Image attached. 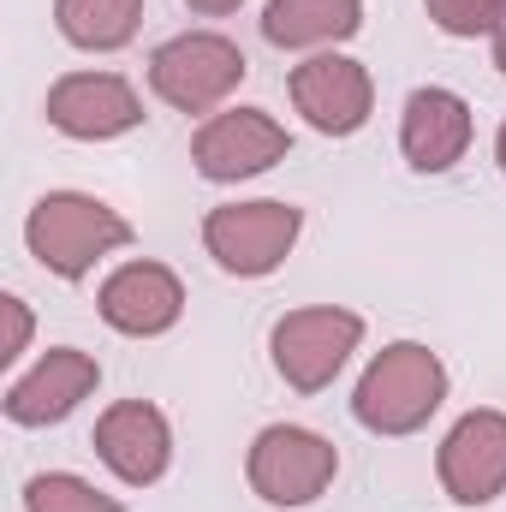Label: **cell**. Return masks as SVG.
<instances>
[{
	"label": "cell",
	"mask_w": 506,
	"mask_h": 512,
	"mask_svg": "<svg viewBox=\"0 0 506 512\" xmlns=\"http://www.w3.org/2000/svg\"><path fill=\"white\" fill-rule=\"evenodd\" d=\"M441 399H447L441 358L429 346H417V340H399V346H387L376 364L364 370L352 411L376 435H411V429H423L441 411Z\"/></svg>",
	"instance_id": "1"
},
{
	"label": "cell",
	"mask_w": 506,
	"mask_h": 512,
	"mask_svg": "<svg viewBox=\"0 0 506 512\" xmlns=\"http://www.w3.org/2000/svg\"><path fill=\"white\" fill-rule=\"evenodd\" d=\"M24 239H30V256L60 274V280H78L90 274V262L108 251L131 245V227L96 197H78V191H54L30 209L24 221Z\"/></svg>",
	"instance_id": "2"
},
{
	"label": "cell",
	"mask_w": 506,
	"mask_h": 512,
	"mask_svg": "<svg viewBox=\"0 0 506 512\" xmlns=\"http://www.w3.org/2000/svg\"><path fill=\"white\" fill-rule=\"evenodd\" d=\"M245 78V54L227 36H173L149 60V84L167 108L179 114H209L221 108Z\"/></svg>",
	"instance_id": "3"
},
{
	"label": "cell",
	"mask_w": 506,
	"mask_h": 512,
	"mask_svg": "<svg viewBox=\"0 0 506 512\" xmlns=\"http://www.w3.org/2000/svg\"><path fill=\"white\" fill-rule=\"evenodd\" d=\"M364 340V316L340 310V304H316V310H292L274 328V370L298 393H316L340 376V364L358 352Z\"/></svg>",
	"instance_id": "4"
},
{
	"label": "cell",
	"mask_w": 506,
	"mask_h": 512,
	"mask_svg": "<svg viewBox=\"0 0 506 512\" xmlns=\"http://www.w3.org/2000/svg\"><path fill=\"white\" fill-rule=\"evenodd\" d=\"M340 471V453L334 441L310 435V429H292V423H274L262 429L251 447V489L268 507H310Z\"/></svg>",
	"instance_id": "5"
},
{
	"label": "cell",
	"mask_w": 506,
	"mask_h": 512,
	"mask_svg": "<svg viewBox=\"0 0 506 512\" xmlns=\"http://www.w3.org/2000/svg\"><path fill=\"white\" fill-rule=\"evenodd\" d=\"M298 239L292 203H227L203 221V245L227 274H274Z\"/></svg>",
	"instance_id": "6"
},
{
	"label": "cell",
	"mask_w": 506,
	"mask_h": 512,
	"mask_svg": "<svg viewBox=\"0 0 506 512\" xmlns=\"http://www.w3.org/2000/svg\"><path fill=\"white\" fill-rule=\"evenodd\" d=\"M441 483L459 507L506 495V411H471L441 441Z\"/></svg>",
	"instance_id": "7"
},
{
	"label": "cell",
	"mask_w": 506,
	"mask_h": 512,
	"mask_svg": "<svg viewBox=\"0 0 506 512\" xmlns=\"http://www.w3.org/2000/svg\"><path fill=\"white\" fill-rule=\"evenodd\" d=\"M292 102H298V114L316 131L346 137V131H358L370 120L376 90H370V72H364L358 60H346V54H316V60H304V66L292 72Z\"/></svg>",
	"instance_id": "8"
},
{
	"label": "cell",
	"mask_w": 506,
	"mask_h": 512,
	"mask_svg": "<svg viewBox=\"0 0 506 512\" xmlns=\"http://www.w3.org/2000/svg\"><path fill=\"white\" fill-rule=\"evenodd\" d=\"M191 155H197L203 179H251V173L274 167L286 155V131L274 126L262 108H233V114H215L197 131Z\"/></svg>",
	"instance_id": "9"
},
{
	"label": "cell",
	"mask_w": 506,
	"mask_h": 512,
	"mask_svg": "<svg viewBox=\"0 0 506 512\" xmlns=\"http://www.w3.org/2000/svg\"><path fill=\"white\" fill-rule=\"evenodd\" d=\"M143 120L137 96L126 78L114 72H72L48 90V126H60L66 137H120Z\"/></svg>",
	"instance_id": "10"
},
{
	"label": "cell",
	"mask_w": 506,
	"mask_h": 512,
	"mask_svg": "<svg viewBox=\"0 0 506 512\" xmlns=\"http://www.w3.org/2000/svg\"><path fill=\"white\" fill-rule=\"evenodd\" d=\"M179 310H185V286H179V274L173 268H161V262H126L120 274H108V286H102V316H108V328H120V334H167L173 322H179Z\"/></svg>",
	"instance_id": "11"
},
{
	"label": "cell",
	"mask_w": 506,
	"mask_h": 512,
	"mask_svg": "<svg viewBox=\"0 0 506 512\" xmlns=\"http://www.w3.org/2000/svg\"><path fill=\"white\" fill-rule=\"evenodd\" d=\"M96 453L108 459L114 477L126 483H155L167 471V453H173V435H167V417L143 399H120L102 411L96 423Z\"/></svg>",
	"instance_id": "12"
},
{
	"label": "cell",
	"mask_w": 506,
	"mask_h": 512,
	"mask_svg": "<svg viewBox=\"0 0 506 512\" xmlns=\"http://www.w3.org/2000/svg\"><path fill=\"white\" fill-rule=\"evenodd\" d=\"M96 358L90 352H72V346H60V352H48L24 382L6 387V417L12 423H60L78 399H90V387H96Z\"/></svg>",
	"instance_id": "13"
},
{
	"label": "cell",
	"mask_w": 506,
	"mask_h": 512,
	"mask_svg": "<svg viewBox=\"0 0 506 512\" xmlns=\"http://www.w3.org/2000/svg\"><path fill=\"white\" fill-rule=\"evenodd\" d=\"M399 143H405V155H411L417 173H447L465 155V143H471V108L453 90H417L405 102Z\"/></svg>",
	"instance_id": "14"
},
{
	"label": "cell",
	"mask_w": 506,
	"mask_h": 512,
	"mask_svg": "<svg viewBox=\"0 0 506 512\" xmlns=\"http://www.w3.org/2000/svg\"><path fill=\"white\" fill-rule=\"evenodd\" d=\"M364 24V0H268L262 36L274 48H322L346 42Z\"/></svg>",
	"instance_id": "15"
},
{
	"label": "cell",
	"mask_w": 506,
	"mask_h": 512,
	"mask_svg": "<svg viewBox=\"0 0 506 512\" xmlns=\"http://www.w3.org/2000/svg\"><path fill=\"white\" fill-rule=\"evenodd\" d=\"M54 18H60V36L72 48L108 54V48H126L137 36L143 0H54Z\"/></svg>",
	"instance_id": "16"
},
{
	"label": "cell",
	"mask_w": 506,
	"mask_h": 512,
	"mask_svg": "<svg viewBox=\"0 0 506 512\" xmlns=\"http://www.w3.org/2000/svg\"><path fill=\"white\" fill-rule=\"evenodd\" d=\"M24 507L30 512H120V501L102 495V489H90L72 471H48V477H36L24 489Z\"/></svg>",
	"instance_id": "17"
},
{
	"label": "cell",
	"mask_w": 506,
	"mask_h": 512,
	"mask_svg": "<svg viewBox=\"0 0 506 512\" xmlns=\"http://www.w3.org/2000/svg\"><path fill=\"white\" fill-rule=\"evenodd\" d=\"M423 6L447 36H483V30H501L506 18V0H423Z\"/></svg>",
	"instance_id": "18"
},
{
	"label": "cell",
	"mask_w": 506,
	"mask_h": 512,
	"mask_svg": "<svg viewBox=\"0 0 506 512\" xmlns=\"http://www.w3.org/2000/svg\"><path fill=\"white\" fill-rule=\"evenodd\" d=\"M0 316H6V346H0V364H12V358L24 352V340H30V316H24V304H18V298H0Z\"/></svg>",
	"instance_id": "19"
},
{
	"label": "cell",
	"mask_w": 506,
	"mask_h": 512,
	"mask_svg": "<svg viewBox=\"0 0 506 512\" xmlns=\"http://www.w3.org/2000/svg\"><path fill=\"white\" fill-rule=\"evenodd\" d=\"M197 12H233V6H245V0H191Z\"/></svg>",
	"instance_id": "20"
},
{
	"label": "cell",
	"mask_w": 506,
	"mask_h": 512,
	"mask_svg": "<svg viewBox=\"0 0 506 512\" xmlns=\"http://www.w3.org/2000/svg\"><path fill=\"white\" fill-rule=\"evenodd\" d=\"M495 66H501V72H506V24H501V30H495Z\"/></svg>",
	"instance_id": "21"
},
{
	"label": "cell",
	"mask_w": 506,
	"mask_h": 512,
	"mask_svg": "<svg viewBox=\"0 0 506 512\" xmlns=\"http://www.w3.org/2000/svg\"><path fill=\"white\" fill-rule=\"evenodd\" d=\"M495 155H501V173H506V126H501V143H495Z\"/></svg>",
	"instance_id": "22"
}]
</instances>
